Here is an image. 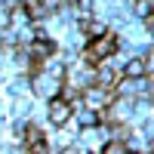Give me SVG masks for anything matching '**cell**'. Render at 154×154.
Here are the masks:
<instances>
[{
	"instance_id": "obj_3",
	"label": "cell",
	"mask_w": 154,
	"mask_h": 154,
	"mask_svg": "<svg viewBox=\"0 0 154 154\" xmlns=\"http://www.w3.org/2000/svg\"><path fill=\"white\" fill-rule=\"evenodd\" d=\"M102 151H105V154H126V151H130V142H126V139H105Z\"/></svg>"
},
{
	"instance_id": "obj_1",
	"label": "cell",
	"mask_w": 154,
	"mask_h": 154,
	"mask_svg": "<svg viewBox=\"0 0 154 154\" xmlns=\"http://www.w3.org/2000/svg\"><path fill=\"white\" fill-rule=\"evenodd\" d=\"M46 117H49V123H53V126H65V123L74 117L71 102L62 99V96H53V99H49V108H46Z\"/></svg>"
},
{
	"instance_id": "obj_2",
	"label": "cell",
	"mask_w": 154,
	"mask_h": 154,
	"mask_svg": "<svg viewBox=\"0 0 154 154\" xmlns=\"http://www.w3.org/2000/svg\"><path fill=\"white\" fill-rule=\"evenodd\" d=\"M34 77V93L37 96H43V99H53V96H59V77H53V74H49L46 68H40V71H37V74H31Z\"/></svg>"
},
{
	"instance_id": "obj_4",
	"label": "cell",
	"mask_w": 154,
	"mask_h": 154,
	"mask_svg": "<svg viewBox=\"0 0 154 154\" xmlns=\"http://www.w3.org/2000/svg\"><path fill=\"white\" fill-rule=\"evenodd\" d=\"M77 117H80L83 126H96V123H99V114H96V111H89V108H86V111H77Z\"/></svg>"
}]
</instances>
